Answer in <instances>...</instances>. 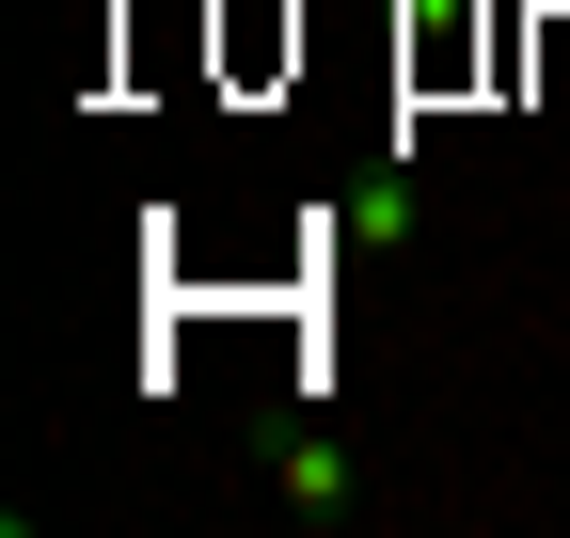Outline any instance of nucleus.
<instances>
[{
    "label": "nucleus",
    "instance_id": "1",
    "mask_svg": "<svg viewBox=\"0 0 570 538\" xmlns=\"http://www.w3.org/2000/svg\"><path fill=\"white\" fill-rule=\"evenodd\" d=\"M269 491L302 507V522H348V507H365V491H348V459H333L317 428H269Z\"/></svg>",
    "mask_w": 570,
    "mask_h": 538
}]
</instances>
